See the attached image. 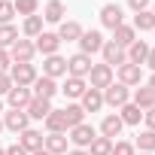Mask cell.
Segmentation results:
<instances>
[{"label":"cell","mask_w":155,"mask_h":155,"mask_svg":"<svg viewBox=\"0 0 155 155\" xmlns=\"http://www.w3.org/2000/svg\"><path fill=\"white\" fill-rule=\"evenodd\" d=\"M85 79L91 82V88L104 91L107 85H113V82H116V70H113L110 64H91V70H88Z\"/></svg>","instance_id":"cell-1"},{"label":"cell","mask_w":155,"mask_h":155,"mask_svg":"<svg viewBox=\"0 0 155 155\" xmlns=\"http://www.w3.org/2000/svg\"><path fill=\"white\" fill-rule=\"evenodd\" d=\"M128 101H131V88H128V85L113 82V85H107V88H104V104H107V107L119 110V107H125Z\"/></svg>","instance_id":"cell-2"},{"label":"cell","mask_w":155,"mask_h":155,"mask_svg":"<svg viewBox=\"0 0 155 155\" xmlns=\"http://www.w3.org/2000/svg\"><path fill=\"white\" fill-rule=\"evenodd\" d=\"M37 67L34 64H12L9 67V79H12V85H25V88H31L34 82H37Z\"/></svg>","instance_id":"cell-3"},{"label":"cell","mask_w":155,"mask_h":155,"mask_svg":"<svg viewBox=\"0 0 155 155\" xmlns=\"http://www.w3.org/2000/svg\"><path fill=\"white\" fill-rule=\"evenodd\" d=\"M34 55H37V46H34L31 40H15V43L9 46V58H12V64H31Z\"/></svg>","instance_id":"cell-4"},{"label":"cell","mask_w":155,"mask_h":155,"mask_svg":"<svg viewBox=\"0 0 155 155\" xmlns=\"http://www.w3.org/2000/svg\"><path fill=\"white\" fill-rule=\"evenodd\" d=\"M104 43H107V40H104V34H101V31H94V28H91V31H82V37H79V52L91 58L94 52H101V49H104Z\"/></svg>","instance_id":"cell-5"},{"label":"cell","mask_w":155,"mask_h":155,"mask_svg":"<svg viewBox=\"0 0 155 155\" xmlns=\"http://www.w3.org/2000/svg\"><path fill=\"white\" fill-rule=\"evenodd\" d=\"M94 137H97V131H94L91 125H85V122H82V125H76V128H70V137H67V140H70V143H73L76 149H88Z\"/></svg>","instance_id":"cell-6"},{"label":"cell","mask_w":155,"mask_h":155,"mask_svg":"<svg viewBox=\"0 0 155 155\" xmlns=\"http://www.w3.org/2000/svg\"><path fill=\"white\" fill-rule=\"evenodd\" d=\"M101 25L110 28V31H116L119 25H125V12H122V6H119V3H104V6H101Z\"/></svg>","instance_id":"cell-7"},{"label":"cell","mask_w":155,"mask_h":155,"mask_svg":"<svg viewBox=\"0 0 155 155\" xmlns=\"http://www.w3.org/2000/svg\"><path fill=\"white\" fill-rule=\"evenodd\" d=\"M91 70V58L82 55V52H76L73 58H67V76H76V79H85Z\"/></svg>","instance_id":"cell-8"},{"label":"cell","mask_w":155,"mask_h":155,"mask_svg":"<svg viewBox=\"0 0 155 155\" xmlns=\"http://www.w3.org/2000/svg\"><path fill=\"white\" fill-rule=\"evenodd\" d=\"M34 97H43V101H52L61 88H58V79H49V76H37V82L31 85Z\"/></svg>","instance_id":"cell-9"},{"label":"cell","mask_w":155,"mask_h":155,"mask_svg":"<svg viewBox=\"0 0 155 155\" xmlns=\"http://www.w3.org/2000/svg\"><path fill=\"white\" fill-rule=\"evenodd\" d=\"M101 55H104V64H110V67H122V64L128 61V52H125L122 46H116L113 40H107V43H104Z\"/></svg>","instance_id":"cell-10"},{"label":"cell","mask_w":155,"mask_h":155,"mask_svg":"<svg viewBox=\"0 0 155 155\" xmlns=\"http://www.w3.org/2000/svg\"><path fill=\"white\" fill-rule=\"evenodd\" d=\"M6 101H9V110H28V104L34 101V91L25 88V85H12L9 94H6Z\"/></svg>","instance_id":"cell-11"},{"label":"cell","mask_w":155,"mask_h":155,"mask_svg":"<svg viewBox=\"0 0 155 155\" xmlns=\"http://www.w3.org/2000/svg\"><path fill=\"white\" fill-rule=\"evenodd\" d=\"M149 49H152V46H149L146 40H140V37H137V40H134V43L125 49V52H128V64L143 67V64H146V58H149Z\"/></svg>","instance_id":"cell-12"},{"label":"cell","mask_w":155,"mask_h":155,"mask_svg":"<svg viewBox=\"0 0 155 155\" xmlns=\"http://www.w3.org/2000/svg\"><path fill=\"white\" fill-rule=\"evenodd\" d=\"M3 128H9V131L21 134L25 128H31V119H28V113H25V110H9V113H3Z\"/></svg>","instance_id":"cell-13"},{"label":"cell","mask_w":155,"mask_h":155,"mask_svg":"<svg viewBox=\"0 0 155 155\" xmlns=\"http://www.w3.org/2000/svg\"><path fill=\"white\" fill-rule=\"evenodd\" d=\"M43 76H49V79L67 76V58H61V55H49V58L43 61Z\"/></svg>","instance_id":"cell-14"},{"label":"cell","mask_w":155,"mask_h":155,"mask_svg":"<svg viewBox=\"0 0 155 155\" xmlns=\"http://www.w3.org/2000/svg\"><path fill=\"white\" fill-rule=\"evenodd\" d=\"M43 140H46V137H43L40 131H34V128H25V131L18 134V146H21L28 155L37 152V149H43Z\"/></svg>","instance_id":"cell-15"},{"label":"cell","mask_w":155,"mask_h":155,"mask_svg":"<svg viewBox=\"0 0 155 155\" xmlns=\"http://www.w3.org/2000/svg\"><path fill=\"white\" fill-rule=\"evenodd\" d=\"M119 82H122V85H128V88H131V85H140V82H143V67H137V64H128V61H125V64L119 67Z\"/></svg>","instance_id":"cell-16"},{"label":"cell","mask_w":155,"mask_h":155,"mask_svg":"<svg viewBox=\"0 0 155 155\" xmlns=\"http://www.w3.org/2000/svg\"><path fill=\"white\" fill-rule=\"evenodd\" d=\"M37 52H43L46 58L49 55H58V49H61V40H58V34H49V31H43L40 37H37Z\"/></svg>","instance_id":"cell-17"},{"label":"cell","mask_w":155,"mask_h":155,"mask_svg":"<svg viewBox=\"0 0 155 155\" xmlns=\"http://www.w3.org/2000/svg\"><path fill=\"white\" fill-rule=\"evenodd\" d=\"M131 104H134V107H140V110L146 113V110H152V107H155V91H152L149 85H140V88H134Z\"/></svg>","instance_id":"cell-18"},{"label":"cell","mask_w":155,"mask_h":155,"mask_svg":"<svg viewBox=\"0 0 155 155\" xmlns=\"http://www.w3.org/2000/svg\"><path fill=\"white\" fill-rule=\"evenodd\" d=\"M67 15V6H64V0H49L46 9H43V21H52V25H61Z\"/></svg>","instance_id":"cell-19"},{"label":"cell","mask_w":155,"mask_h":155,"mask_svg":"<svg viewBox=\"0 0 155 155\" xmlns=\"http://www.w3.org/2000/svg\"><path fill=\"white\" fill-rule=\"evenodd\" d=\"M28 119H34V122H43L49 113H52V101H43V97H34L31 104H28Z\"/></svg>","instance_id":"cell-20"},{"label":"cell","mask_w":155,"mask_h":155,"mask_svg":"<svg viewBox=\"0 0 155 155\" xmlns=\"http://www.w3.org/2000/svg\"><path fill=\"white\" fill-rule=\"evenodd\" d=\"M122 119H119V113H110V116H104V122H101V137H110V140H116L119 134H122Z\"/></svg>","instance_id":"cell-21"},{"label":"cell","mask_w":155,"mask_h":155,"mask_svg":"<svg viewBox=\"0 0 155 155\" xmlns=\"http://www.w3.org/2000/svg\"><path fill=\"white\" fill-rule=\"evenodd\" d=\"M67 134H49L46 140H43V149L46 152H52V155H67L70 149H67Z\"/></svg>","instance_id":"cell-22"},{"label":"cell","mask_w":155,"mask_h":155,"mask_svg":"<svg viewBox=\"0 0 155 155\" xmlns=\"http://www.w3.org/2000/svg\"><path fill=\"white\" fill-rule=\"evenodd\" d=\"M79 37H82V25L79 21H61L58 25V40L64 43H79Z\"/></svg>","instance_id":"cell-23"},{"label":"cell","mask_w":155,"mask_h":155,"mask_svg":"<svg viewBox=\"0 0 155 155\" xmlns=\"http://www.w3.org/2000/svg\"><path fill=\"white\" fill-rule=\"evenodd\" d=\"M79 101H82L79 107H82L85 113H97V110L104 107V91H97V88H85V94H82Z\"/></svg>","instance_id":"cell-24"},{"label":"cell","mask_w":155,"mask_h":155,"mask_svg":"<svg viewBox=\"0 0 155 155\" xmlns=\"http://www.w3.org/2000/svg\"><path fill=\"white\" fill-rule=\"evenodd\" d=\"M43 122H46V131H49V134H67V119H64V110H52Z\"/></svg>","instance_id":"cell-25"},{"label":"cell","mask_w":155,"mask_h":155,"mask_svg":"<svg viewBox=\"0 0 155 155\" xmlns=\"http://www.w3.org/2000/svg\"><path fill=\"white\" fill-rule=\"evenodd\" d=\"M85 88H88V82H85V79H76V76H67V82L61 85V91H64L70 101L82 97V94H85Z\"/></svg>","instance_id":"cell-26"},{"label":"cell","mask_w":155,"mask_h":155,"mask_svg":"<svg viewBox=\"0 0 155 155\" xmlns=\"http://www.w3.org/2000/svg\"><path fill=\"white\" fill-rule=\"evenodd\" d=\"M134 40H137V31H134L131 25H119V28L113 31V43H116V46H122V49H128Z\"/></svg>","instance_id":"cell-27"},{"label":"cell","mask_w":155,"mask_h":155,"mask_svg":"<svg viewBox=\"0 0 155 155\" xmlns=\"http://www.w3.org/2000/svg\"><path fill=\"white\" fill-rule=\"evenodd\" d=\"M119 119H122V125H140L143 110H140V107H134V104L128 101L125 107H119Z\"/></svg>","instance_id":"cell-28"},{"label":"cell","mask_w":155,"mask_h":155,"mask_svg":"<svg viewBox=\"0 0 155 155\" xmlns=\"http://www.w3.org/2000/svg\"><path fill=\"white\" fill-rule=\"evenodd\" d=\"M64 119H67V131H70V128H76V125L85 122V110L79 104H67L64 107Z\"/></svg>","instance_id":"cell-29"},{"label":"cell","mask_w":155,"mask_h":155,"mask_svg":"<svg viewBox=\"0 0 155 155\" xmlns=\"http://www.w3.org/2000/svg\"><path fill=\"white\" fill-rule=\"evenodd\" d=\"M21 34H25L28 40H37V37L43 34V15H28L25 25H21Z\"/></svg>","instance_id":"cell-30"},{"label":"cell","mask_w":155,"mask_h":155,"mask_svg":"<svg viewBox=\"0 0 155 155\" xmlns=\"http://www.w3.org/2000/svg\"><path fill=\"white\" fill-rule=\"evenodd\" d=\"M134 31H155V15L152 9H143V12H134Z\"/></svg>","instance_id":"cell-31"},{"label":"cell","mask_w":155,"mask_h":155,"mask_svg":"<svg viewBox=\"0 0 155 155\" xmlns=\"http://www.w3.org/2000/svg\"><path fill=\"white\" fill-rule=\"evenodd\" d=\"M134 149H140V152H155V131H140L137 134V143H134Z\"/></svg>","instance_id":"cell-32"},{"label":"cell","mask_w":155,"mask_h":155,"mask_svg":"<svg viewBox=\"0 0 155 155\" xmlns=\"http://www.w3.org/2000/svg\"><path fill=\"white\" fill-rule=\"evenodd\" d=\"M113 152V140L110 137H94L88 146V155H110Z\"/></svg>","instance_id":"cell-33"},{"label":"cell","mask_w":155,"mask_h":155,"mask_svg":"<svg viewBox=\"0 0 155 155\" xmlns=\"http://www.w3.org/2000/svg\"><path fill=\"white\" fill-rule=\"evenodd\" d=\"M18 40V28L15 25H0V49H9Z\"/></svg>","instance_id":"cell-34"},{"label":"cell","mask_w":155,"mask_h":155,"mask_svg":"<svg viewBox=\"0 0 155 155\" xmlns=\"http://www.w3.org/2000/svg\"><path fill=\"white\" fill-rule=\"evenodd\" d=\"M12 6H15V12L18 15H37V9H40V0H12Z\"/></svg>","instance_id":"cell-35"},{"label":"cell","mask_w":155,"mask_h":155,"mask_svg":"<svg viewBox=\"0 0 155 155\" xmlns=\"http://www.w3.org/2000/svg\"><path fill=\"white\" fill-rule=\"evenodd\" d=\"M12 15H15L12 0H0V25H12Z\"/></svg>","instance_id":"cell-36"},{"label":"cell","mask_w":155,"mask_h":155,"mask_svg":"<svg viewBox=\"0 0 155 155\" xmlns=\"http://www.w3.org/2000/svg\"><path fill=\"white\" fill-rule=\"evenodd\" d=\"M110 155H137V149H134V143H128V140H113V152Z\"/></svg>","instance_id":"cell-37"},{"label":"cell","mask_w":155,"mask_h":155,"mask_svg":"<svg viewBox=\"0 0 155 155\" xmlns=\"http://www.w3.org/2000/svg\"><path fill=\"white\" fill-rule=\"evenodd\" d=\"M9 67H12L9 52H6V49H0V73H9Z\"/></svg>","instance_id":"cell-38"},{"label":"cell","mask_w":155,"mask_h":155,"mask_svg":"<svg viewBox=\"0 0 155 155\" xmlns=\"http://www.w3.org/2000/svg\"><path fill=\"white\" fill-rule=\"evenodd\" d=\"M9 88H12L9 73H0V97H3V94H9Z\"/></svg>","instance_id":"cell-39"},{"label":"cell","mask_w":155,"mask_h":155,"mask_svg":"<svg viewBox=\"0 0 155 155\" xmlns=\"http://www.w3.org/2000/svg\"><path fill=\"white\" fill-rule=\"evenodd\" d=\"M149 3H152V0H128V6H131L134 12H143V9H149Z\"/></svg>","instance_id":"cell-40"},{"label":"cell","mask_w":155,"mask_h":155,"mask_svg":"<svg viewBox=\"0 0 155 155\" xmlns=\"http://www.w3.org/2000/svg\"><path fill=\"white\" fill-rule=\"evenodd\" d=\"M143 122H146V128H149V131H155V107L143 113Z\"/></svg>","instance_id":"cell-41"},{"label":"cell","mask_w":155,"mask_h":155,"mask_svg":"<svg viewBox=\"0 0 155 155\" xmlns=\"http://www.w3.org/2000/svg\"><path fill=\"white\" fill-rule=\"evenodd\" d=\"M6 155H28V152H25V149H21V146H18V143H12V146H9V149H6Z\"/></svg>","instance_id":"cell-42"},{"label":"cell","mask_w":155,"mask_h":155,"mask_svg":"<svg viewBox=\"0 0 155 155\" xmlns=\"http://www.w3.org/2000/svg\"><path fill=\"white\" fill-rule=\"evenodd\" d=\"M146 64H149V67H152V73H155V46L149 49V58H146Z\"/></svg>","instance_id":"cell-43"},{"label":"cell","mask_w":155,"mask_h":155,"mask_svg":"<svg viewBox=\"0 0 155 155\" xmlns=\"http://www.w3.org/2000/svg\"><path fill=\"white\" fill-rule=\"evenodd\" d=\"M67 155H88V149H70Z\"/></svg>","instance_id":"cell-44"},{"label":"cell","mask_w":155,"mask_h":155,"mask_svg":"<svg viewBox=\"0 0 155 155\" xmlns=\"http://www.w3.org/2000/svg\"><path fill=\"white\" fill-rule=\"evenodd\" d=\"M146 85H149V88H152V91H155V73H152V76H149V82H146Z\"/></svg>","instance_id":"cell-45"},{"label":"cell","mask_w":155,"mask_h":155,"mask_svg":"<svg viewBox=\"0 0 155 155\" xmlns=\"http://www.w3.org/2000/svg\"><path fill=\"white\" fill-rule=\"evenodd\" d=\"M31 155H52V152H46V149H37V152H31Z\"/></svg>","instance_id":"cell-46"},{"label":"cell","mask_w":155,"mask_h":155,"mask_svg":"<svg viewBox=\"0 0 155 155\" xmlns=\"http://www.w3.org/2000/svg\"><path fill=\"white\" fill-rule=\"evenodd\" d=\"M137 155H155V152H137Z\"/></svg>","instance_id":"cell-47"},{"label":"cell","mask_w":155,"mask_h":155,"mask_svg":"<svg viewBox=\"0 0 155 155\" xmlns=\"http://www.w3.org/2000/svg\"><path fill=\"white\" fill-rule=\"evenodd\" d=\"M0 113H3V101H0Z\"/></svg>","instance_id":"cell-48"},{"label":"cell","mask_w":155,"mask_h":155,"mask_svg":"<svg viewBox=\"0 0 155 155\" xmlns=\"http://www.w3.org/2000/svg\"><path fill=\"white\" fill-rule=\"evenodd\" d=\"M0 155H6V149H0Z\"/></svg>","instance_id":"cell-49"},{"label":"cell","mask_w":155,"mask_h":155,"mask_svg":"<svg viewBox=\"0 0 155 155\" xmlns=\"http://www.w3.org/2000/svg\"><path fill=\"white\" fill-rule=\"evenodd\" d=\"M152 15H155V3H152Z\"/></svg>","instance_id":"cell-50"},{"label":"cell","mask_w":155,"mask_h":155,"mask_svg":"<svg viewBox=\"0 0 155 155\" xmlns=\"http://www.w3.org/2000/svg\"><path fill=\"white\" fill-rule=\"evenodd\" d=\"M0 131H3V122H0Z\"/></svg>","instance_id":"cell-51"},{"label":"cell","mask_w":155,"mask_h":155,"mask_svg":"<svg viewBox=\"0 0 155 155\" xmlns=\"http://www.w3.org/2000/svg\"><path fill=\"white\" fill-rule=\"evenodd\" d=\"M152 34H155V31H152Z\"/></svg>","instance_id":"cell-52"}]
</instances>
